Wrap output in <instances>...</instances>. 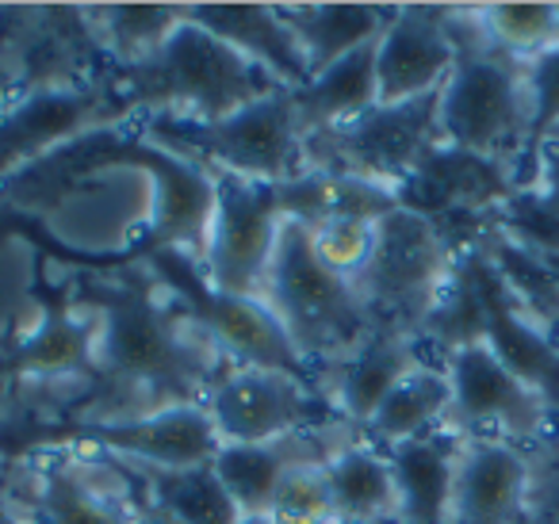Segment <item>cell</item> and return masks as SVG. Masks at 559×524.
I'll return each mask as SVG.
<instances>
[{"label":"cell","mask_w":559,"mask_h":524,"mask_svg":"<svg viewBox=\"0 0 559 524\" xmlns=\"http://www.w3.org/2000/svg\"><path fill=\"white\" fill-rule=\"evenodd\" d=\"M223 444H264V440L349 425L326 391L272 368H234L203 402Z\"/></svg>","instance_id":"cell-14"},{"label":"cell","mask_w":559,"mask_h":524,"mask_svg":"<svg viewBox=\"0 0 559 524\" xmlns=\"http://www.w3.org/2000/svg\"><path fill=\"white\" fill-rule=\"evenodd\" d=\"M108 169H134L154 180V211L139 230L146 246H177L203 264L207 226L215 211V180L203 165L150 142L139 127H93L81 139L58 146L0 184V200L32 215H47L66 203L88 177Z\"/></svg>","instance_id":"cell-2"},{"label":"cell","mask_w":559,"mask_h":524,"mask_svg":"<svg viewBox=\"0 0 559 524\" xmlns=\"http://www.w3.org/2000/svg\"><path fill=\"white\" fill-rule=\"evenodd\" d=\"M467 12L490 47L518 62L559 47V4H472Z\"/></svg>","instance_id":"cell-30"},{"label":"cell","mask_w":559,"mask_h":524,"mask_svg":"<svg viewBox=\"0 0 559 524\" xmlns=\"http://www.w3.org/2000/svg\"><path fill=\"white\" fill-rule=\"evenodd\" d=\"M119 123L104 85L39 93L0 104V184L93 127Z\"/></svg>","instance_id":"cell-17"},{"label":"cell","mask_w":559,"mask_h":524,"mask_svg":"<svg viewBox=\"0 0 559 524\" xmlns=\"http://www.w3.org/2000/svg\"><path fill=\"white\" fill-rule=\"evenodd\" d=\"M73 299L96 318V379L55 417H142L169 406H203L238 364L162 291L142 264L111 276L70 272Z\"/></svg>","instance_id":"cell-1"},{"label":"cell","mask_w":559,"mask_h":524,"mask_svg":"<svg viewBox=\"0 0 559 524\" xmlns=\"http://www.w3.org/2000/svg\"><path fill=\"white\" fill-rule=\"evenodd\" d=\"M146 490V501L157 505L173 524H241V509L207 467H146V463H123Z\"/></svg>","instance_id":"cell-28"},{"label":"cell","mask_w":559,"mask_h":524,"mask_svg":"<svg viewBox=\"0 0 559 524\" xmlns=\"http://www.w3.org/2000/svg\"><path fill=\"white\" fill-rule=\"evenodd\" d=\"M257 299L272 310L280 330L288 333V341L319 371V379L372 330V314L360 302L353 279L322 264V257L314 253L307 218H288L280 226Z\"/></svg>","instance_id":"cell-6"},{"label":"cell","mask_w":559,"mask_h":524,"mask_svg":"<svg viewBox=\"0 0 559 524\" xmlns=\"http://www.w3.org/2000/svg\"><path fill=\"white\" fill-rule=\"evenodd\" d=\"M330 524H399V493L388 452L365 440H349L322 463Z\"/></svg>","instance_id":"cell-24"},{"label":"cell","mask_w":559,"mask_h":524,"mask_svg":"<svg viewBox=\"0 0 559 524\" xmlns=\"http://www.w3.org/2000/svg\"><path fill=\"white\" fill-rule=\"evenodd\" d=\"M376 223L380 218H357V215H326L311 223V241L322 264H330L342 276H357L365 269L368 253L376 246Z\"/></svg>","instance_id":"cell-31"},{"label":"cell","mask_w":559,"mask_h":524,"mask_svg":"<svg viewBox=\"0 0 559 524\" xmlns=\"http://www.w3.org/2000/svg\"><path fill=\"white\" fill-rule=\"evenodd\" d=\"M4 391H9V386H0V406H4V398H9ZM0 467H4V463H0Z\"/></svg>","instance_id":"cell-38"},{"label":"cell","mask_w":559,"mask_h":524,"mask_svg":"<svg viewBox=\"0 0 559 524\" xmlns=\"http://www.w3.org/2000/svg\"><path fill=\"white\" fill-rule=\"evenodd\" d=\"M100 85L119 123H134L146 116H185L215 123L276 88H288L188 20L150 58L134 66H111Z\"/></svg>","instance_id":"cell-3"},{"label":"cell","mask_w":559,"mask_h":524,"mask_svg":"<svg viewBox=\"0 0 559 524\" xmlns=\"http://www.w3.org/2000/svg\"><path fill=\"white\" fill-rule=\"evenodd\" d=\"M533 448L498 437H464L452 524H533Z\"/></svg>","instance_id":"cell-19"},{"label":"cell","mask_w":559,"mask_h":524,"mask_svg":"<svg viewBox=\"0 0 559 524\" xmlns=\"http://www.w3.org/2000/svg\"><path fill=\"white\" fill-rule=\"evenodd\" d=\"M421 360H433V356H426V348H421V341L414 333L372 325L368 337L345 360L322 371V386H326L337 414L349 425H357V429H365L376 406L391 394V386L403 376H411Z\"/></svg>","instance_id":"cell-21"},{"label":"cell","mask_w":559,"mask_h":524,"mask_svg":"<svg viewBox=\"0 0 559 524\" xmlns=\"http://www.w3.org/2000/svg\"><path fill=\"white\" fill-rule=\"evenodd\" d=\"M88 20L111 66H134L185 24V4H88Z\"/></svg>","instance_id":"cell-29"},{"label":"cell","mask_w":559,"mask_h":524,"mask_svg":"<svg viewBox=\"0 0 559 524\" xmlns=\"http://www.w3.org/2000/svg\"><path fill=\"white\" fill-rule=\"evenodd\" d=\"M100 452L146 467H207L223 448L207 406H169L142 417H55L20 409L0 417V463H24L39 452Z\"/></svg>","instance_id":"cell-4"},{"label":"cell","mask_w":559,"mask_h":524,"mask_svg":"<svg viewBox=\"0 0 559 524\" xmlns=\"http://www.w3.org/2000/svg\"><path fill=\"white\" fill-rule=\"evenodd\" d=\"M452 12V4H395V16L376 43L380 104L441 93L456 66Z\"/></svg>","instance_id":"cell-16"},{"label":"cell","mask_w":559,"mask_h":524,"mask_svg":"<svg viewBox=\"0 0 559 524\" xmlns=\"http://www.w3.org/2000/svg\"><path fill=\"white\" fill-rule=\"evenodd\" d=\"M269 516L276 524H330L326 483H322V463L299 467L284 478Z\"/></svg>","instance_id":"cell-32"},{"label":"cell","mask_w":559,"mask_h":524,"mask_svg":"<svg viewBox=\"0 0 559 524\" xmlns=\"http://www.w3.org/2000/svg\"><path fill=\"white\" fill-rule=\"evenodd\" d=\"M55 264L35 253L32 299L39 322L24 337H0V386L16 383H81L96 379V318L78 307L70 279H50Z\"/></svg>","instance_id":"cell-13"},{"label":"cell","mask_w":559,"mask_h":524,"mask_svg":"<svg viewBox=\"0 0 559 524\" xmlns=\"http://www.w3.org/2000/svg\"><path fill=\"white\" fill-rule=\"evenodd\" d=\"M452 414V383L441 360H421L411 376H403L391 386L388 398L376 406V414L365 425V440L376 448H395L403 440L426 437L433 429H444Z\"/></svg>","instance_id":"cell-27"},{"label":"cell","mask_w":559,"mask_h":524,"mask_svg":"<svg viewBox=\"0 0 559 524\" xmlns=\"http://www.w3.org/2000/svg\"><path fill=\"white\" fill-rule=\"evenodd\" d=\"M131 127L203 169H223L257 184H284L307 172V142L299 131L292 88H276L215 123L185 116H146L134 119Z\"/></svg>","instance_id":"cell-8"},{"label":"cell","mask_w":559,"mask_h":524,"mask_svg":"<svg viewBox=\"0 0 559 524\" xmlns=\"http://www.w3.org/2000/svg\"><path fill=\"white\" fill-rule=\"evenodd\" d=\"M444 371L452 383L449 429L464 437H498L521 448H536L548 440L551 409L544 398L525 386L495 353L487 341L456 348L444 356Z\"/></svg>","instance_id":"cell-15"},{"label":"cell","mask_w":559,"mask_h":524,"mask_svg":"<svg viewBox=\"0 0 559 524\" xmlns=\"http://www.w3.org/2000/svg\"><path fill=\"white\" fill-rule=\"evenodd\" d=\"M456 66L441 88V142L483 162L518 172L528 139V73L525 62L502 55L475 27L472 12H452Z\"/></svg>","instance_id":"cell-5"},{"label":"cell","mask_w":559,"mask_h":524,"mask_svg":"<svg viewBox=\"0 0 559 524\" xmlns=\"http://www.w3.org/2000/svg\"><path fill=\"white\" fill-rule=\"evenodd\" d=\"M207 172L215 180V211H211L200 269L218 291L257 299L280 226L288 218L319 223L330 211V177L304 172L299 180H284V184H257L223 169Z\"/></svg>","instance_id":"cell-7"},{"label":"cell","mask_w":559,"mask_h":524,"mask_svg":"<svg viewBox=\"0 0 559 524\" xmlns=\"http://www.w3.org/2000/svg\"><path fill=\"white\" fill-rule=\"evenodd\" d=\"M127 253L134 264L150 272L162 284V291L215 341V348L238 368H272L284 376L304 379L307 386L326 391L319 379V371L299 356V348L288 341V333L280 330V322L272 318V310L261 299H241V295H226L218 287H211V279L203 276L200 261L185 253L177 246H146L134 234L127 241Z\"/></svg>","instance_id":"cell-9"},{"label":"cell","mask_w":559,"mask_h":524,"mask_svg":"<svg viewBox=\"0 0 559 524\" xmlns=\"http://www.w3.org/2000/svg\"><path fill=\"white\" fill-rule=\"evenodd\" d=\"M134 524H173V521L162 513V509H157V505H150V501H146V505L139 509V516H134Z\"/></svg>","instance_id":"cell-36"},{"label":"cell","mask_w":559,"mask_h":524,"mask_svg":"<svg viewBox=\"0 0 559 524\" xmlns=\"http://www.w3.org/2000/svg\"><path fill=\"white\" fill-rule=\"evenodd\" d=\"M376 43L353 50L349 58L334 62L330 70L314 73L307 85L292 88V104H296V119H299V131H304V142L311 139V134L334 131V127L349 123V119L365 116L368 108L380 104Z\"/></svg>","instance_id":"cell-26"},{"label":"cell","mask_w":559,"mask_h":524,"mask_svg":"<svg viewBox=\"0 0 559 524\" xmlns=\"http://www.w3.org/2000/svg\"><path fill=\"white\" fill-rule=\"evenodd\" d=\"M360 432L365 429L357 425H330V429L292 432V437L264 440V444H223L211 460V471L226 486L241 516H269L272 501L292 471L326 463L337 448L357 440Z\"/></svg>","instance_id":"cell-18"},{"label":"cell","mask_w":559,"mask_h":524,"mask_svg":"<svg viewBox=\"0 0 559 524\" xmlns=\"http://www.w3.org/2000/svg\"><path fill=\"white\" fill-rule=\"evenodd\" d=\"M533 524H559V440L533 448V490H528Z\"/></svg>","instance_id":"cell-33"},{"label":"cell","mask_w":559,"mask_h":524,"mask_svg":"<svg viewBox=\"0 0 559 524\" xmlns=\"http://www.w3.org/2000/svg\"><path fill=\"white\" fill-rule=\"evenodd\" d=\"M437 108H441V93L406 104H376L334 131L311 134L304 146L307 172L368 180L395 192L441 146Z\"/></svg>","instance_id":"cell-11"},{"label":"cell","mask_w":559,"mask_h":524,"mask_svg":"<svg viewBox=\"0 0 559 524\" xmlns=\"http://www.w3.org/2000/svg\"><path fill=\"white\" fill-rule=\"evenodd\" d=\"M9 486L27 524H134L146 505V490L123 463L70 448L12 463Z\"/></svg>","instance_id":"cell-12"},{"label":"cell","mask_w":559,"mask_h":524,"mask_svg":"<svg viewBox=\"0 0 559 524\" xmlns=\"http://www.w3.org/2000/svg\"><path fill=\"white\" fill-rule=\"evenodd\" d=\"M383 452L395 475L399 524H452V493H456L464 432L444 425V429L403 440Z\"/></svg>","instance_id":"cell-23"},{"label":"cell","mask_w":559,"mask_h":524,"mask_svg":"<svg viewBox=\"0 0 559 524\" xmlns=\"http://www.w3.org/2000/svg\"><path fill=\"white\" fill-rule=\"evenodd\" d=\"M185 20L261 66L280 85L299 88L311 81L307 58L288 20L280 16V4H185Z\"/></svg>","instance_id":"cell-22"},{"label":"cell","mask_w":559,"mask_h":524,"mask_svg":"<svg viewBox=\"0 0 559 524\" xmlns=\"http://www.w3.org/2000/svg\"><path fill=\"white\" fill-rule=\"evenodd\" d=\"M0 524H27L24 513L12 501V486H9V467H0Z\"/></svg>","instance_id":"cell-35"},{"label":"cell","mask_w":559,"mask_h":524,"mask_svg":"<svg viewBox=\"0 0 559 524\" xmlns=\"http://www.w3.org/2000/svg\"><path fill=\"white\" fill-rule=\"evenodd\" d=\"M540 257V264L548 269V276H551V284L559 287V249H551V253H536Z\"/></svg>","instance_id":"cell-37"},{"label":"cell","mask_w":559,"mask_h":524,"mask_svg":"<svg viewBox=\"0 0 559 524\" xmlns=\"http://www.w3.org/2000/svg\"><path fill=\"white\" fill-rule=\"evenodd\" d=\"M280 16L296 32L307 70L314 78L349 58L353 50L380 39L395 16V4H280Z\"/></svg>","instance_id":"cell-25"},{"label":"cell","mask_w":559,"mask_h":524,"mask_svg":"<svg viewBox=\"0 0 559 524\" xmlns=\"http://www.w3.org/2000/svg\"><path fill=\"white\" fill-rule=\"evenodd\" d=\"M460 246L418 211L395 207L376 223V246L365 269L353 276L372 325H391L418 337L421 322L437 307Z\"/></svg>","instance_id":"cell-10"},{"label":"cell","mask_w":559,"mask_h":524,"mask_svg":"<svg viewBox=\"0 0 559 524\" xmlns=\"http://www.w3.org/2000/svg\"><path fill=\"white\" fill-rule=\"evenodd\" d=\"M472 246H475V272H479V287H483V310H487V348L521 383L540 394L544 406L551 409V417H559V341L521 310V302L502 284V276H498L483 241L475 238Z\"/></svg>","instance_id":"cell-20"},{"label":"cell","mask_w":559,"mask_h":524,"mask_svg":"<svg viewBox=\"0 0 559 524\" xmlns=\"http://www.w3.org/2000/svg\"><path fill=\"white\" fill-rule=\"evenodd\" d=\"M536 203L548 211L551 218L559 223V146H548L536 162V177H533V188H528Z\"/></svg>","instance_id":"cell-34"}]
</instances>
